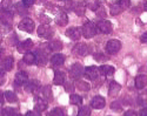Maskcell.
<instances>
[{
	"mask_svg": "<svg viewBox=\"0 0 147 116\" xmlns=\"http://www.w3.org/2000/svg\"><path fill=\"white\" fill-rule=\"evenodd\" d=\"M96 26L93 24L92 21H86L84 24V26H82V35L86 38V39H91V38H93L95 34H96Z\"/></svg>",
	"mask_w": 147,
	"mask_h": 116,
	"instance_id": "6da1fadb",
	"label": "cell"
},
{
	"mask_svg": "<svg viewBox=\"0 0 147 116\" xmlns=\"http://www.w3.org/2000/svg\"><path fill=\"white\" fill-rule=\"evenodd\" d=\"M38 35L40 38H44V39H50L53 35V28L47 24L40 25L38 28Z\"/></svg>",
	"mask_w": 147,
	"mask_h": 116,
	"instance_id": "7a4b0ae2",
	"label": "cell"
},
{
	"mask_svg": "<svg viewBox=\"0 0 147 116\" xmlns=\"http://www.w3.org/2000/svg\"><path fill=\"white\" fill-rule=\"evenodd\" d=\"M19 29L24 31V32H27V33H31L33 32L34 29V21L30 18H25V19H22L20 22H19V25H18Z\"/></svg>",
	"mask_w": 147,
	"mask_h": 116,
	"instance_id": "3957f363",
	"label": "cell"
},
{
	"mask_svg": "<svg viewBox=\"0 0 147 116\" xmlns=\"http://www.w3.org/2000/svg\"><path fill=\"white\" fill-rule=\"evenodd\" d=\"M100 69L96 68L95 66H90V67H86L85 68V76H86L88 80H96L100 75Z\"/></svg>",
	"mask_w": 147,
	"mask_h": 116,
	"instance_id": "277c9868",
	"label": "cell"
},
{
	"mask_svg": "<svg viewBox=\"0 0 147 116\" xmlns=\"http://www.w3.org/2000/svg\"><path fill=\"white\" fill-rule=\"evenodd\" d=\"M121 48V42L119 40H109L106 45V51L108 54H117Z\"/></svg>",
	"mask_w": 147,
	"mask_h": 116,
	"instance_id": "5b68a950",
	"label": "cell"
},
{
	"mask_svg": "<svg viewBox=\"0 0 147 116\" xmlns=\"http://www.w3.org/2000/svg\"><path fill=\"white\" fill-rule=\"evenodd\" d=\"M85 74V68L80 63H74L69 69V75L72 79H79Z\"/></svg>",
	"mask_w": 147,
	"mask_h": 116,
	"instance_id": "8992f818",
	"label": "cell"
},
{
	"mask_svg": "<svg viewBox=\"0 0 147 116\" xmlns=\"http://www.w3.org/2000/svg\"><path fill=\"white\" fill-rule=\"evenodd\" d=\"M96 28L98 31L104 34H109L112 32V22L108 20H100L96 24Z\"/></svg>",
	"mask_w": 147,
	"mask_h": 116,
	"instance_id": "52a82bcc",
	"label": "cell"
},
{
	"mask_svg": "<svg viewBox=\"0 0 147 116\" xmlns=\"http://www.w3.org/2000/svg\"><path fill=\"white\" fill-rule=\"evenodd\" d=\"M66 35L73 41H78L82 35V31L78 27H69L66 31Z\"/></svg>",
	"mask_w": 147,
	"mask_h": 116,
	"instance_id": "ba28073f",
	"label": "cell"
},
{
	"mask_svg": "<svg viewBox=\"0 0 147 116\" xmlns=\"http://www.w3.org/2000/svg\"><path fill=\"white\" fill-rule=\"evenodd\" d=\"M25 89L28 93H32V94H36L40 89V83L38 82V80H28L27 83L25 85Z\"/></svg>",
	"mask_w": 147,
	"mask_h": 116,
	"instance_id": "9c48e42d",
	"label": "cell"
},
{
	"mask_svg": "<svg viewBox=\"0 0 147 116\" xmlns=\"http://www.w3.org/2000/svg\"><path fill=\"white\" fill-rule=\"evenodd\" d=\"M88 46L86 43L84 42H80L78 45L74 46V48H73V53H74L76 55H79V56H85L88 54Z\"/></svg>",
	"mask_w": 147,
	"mask_h": 116,
	"instance_id": "30bf717a",
	"label": "cell"
},
{
	"mask_svg": "<svg viewBox=\"0 0 147 116\" xmlns=\"http://www.w3.org/2000/svg\"><path fill=\"white\" fill-rule=\"evenodd\" d=\"M28 80H30V79H28L27 73H25V72L21 71V72H18V73L16 74L14 82H16L17 86H25V85L27 83Z\"/></svg>",
	"mask_w": 147,
	"mask_h": 116,
	"instance_id": "8fae6325",
	"label": "cell"
},
{
	"mask_svg": "<svg viewBox=\"0 0 147 116\" xmlns=\"http://www.w3.org/2000/svg\"><path fill=\"white\" fill-rule=\"evenodd\" d=\"M47 61H48V57H47L46 52H44L42 49H39L35 53V63L38 66H45Z\"/></svg>",
	"mask_w": 147,
	"mask_h": 116,
	"instance_id": "7c38bea8",
	"label": "cell"
},
{
	"mask_svg": "<svg viewBox=\"0 0 147 116\" xmlns=\"http://www.w3.org/2000/svg\"><path fill=\"white\" fill-rule=\"evenodd\" d=\"M32 47H33V41H32L31 39H27V40H25V41H21V42H19V45L17 46L18 52H19V53H25V54H26V52H28Z\"/></svg>",
	"mask_w": 147,
	"mask_h": 116,
	"instance_id": "4fadbf2b",
	"label": "cell"
},
{
	"mask_svg": "<svg viewBox=\"0 0 147 116\" xmlns=\"http://www.w3.org/2000/svg\"><path fill=\"white\" fill-rule=\"evenodd\" d=\"M105 104H106L105 99H104L102 96H100V95L94 96L93 100H92V102H91V106H92L94 109H102V108L105 107Z\"/></svg>",
	"mask_w": 147,
	"mask_h": 116,
	"instance_id": "5bb4252c",
	"label": "cell"
},
{
	"mask_svg": "<svg viewBox=\"0 0 147 116\" xmlns=\"http://www.w3.org/2000/svg\"><path fill=\"white\" fill-rule=\"evenodd\" d=\"M65 81H66V75L64 72H61V71H55L54 72V79H53V82L55 86H61V85H64L65 83Z\"/></svg>",
	"mask_w": 147,
	"mask_h": 116,
	"instance_id": "9a60e30c",
	"label": "cell"
},
{
	"mask_svg": "<svg viewBox=\"0 0 147 116\" xmlns=\"http://www.w3.org/2000/svg\"><path fill=\"white\" fill-rule=\"evenodd\" d=\"M12 21H13V15L11 12L7 11H1V24L5 26H11Z\"/></svg>",
	"mask_w": 147,
	"mask_h": 116,
	"instance_id": "2e32d148",
	"label": "cell"
},
{
	"mask_svg": "<svg viewBox=\"0 0 147 116\" xmlns=\"http://www.w3.org/2000/svg\"><path fill=\"white\" fill-rule=\"evenodd\" d=\"M46 108H47V101H45L44 99L36 97L35 102H34V110L41 113V111L46 110Z\"/></svg>",
	"mask_w": 147,
	"mask_h": 116,
	"instance_id": "e0dca14e",
	"label": "cell"
},
{
	"mask_svg": "<svg viewBox=\"0 0 147 116\" xmlns=\"http://www.w3.org/2000/svg\"><path fill=\"white\" fill-rule=\"evenodd\" d=\"M65 62V56L63 54H54L52 57H51V63L54 66V67H59V66H63Z\"/></svg>",
	"mask_w": 147,
	"mask_h": 116,
	"instance_id": "ac0fdd59",
	"label": "cell"
},
{
	"mask_svg": "<svg viewBox=\"0 0 147 116\" xmlns=\"http://www.w3.org/2000/svg\"><path fill=\"white\" fill-rule=\"evenodd\" d=\"M120 89H121V86L115 82V81H113V82H111V85H109V91H108V95L111 97H115L118 96V94L120 93Z\"/></svg>",
	"mask_w": 147,
	"mask_h": 116,
	"instance_id": "d6986e66",
	"label": "cell"
},
{
	"mask_svg": "<svg viewBox=\"0 0 147 116\" xmlns=\"http://www.w3.org/2000/svg\"><path fill=\"white\" fill-rule=\"evenodd\" d=\"M147 86V75H138L136 77V87L138 89H144Z\"/></svg>",
	"mask_w": 147,
	"mask_h": 116,
	"instance_id": "ffe728a7",
	"label": "cell"
},
{
	"mask_svg": "<svg viewBox=\"0 0 147 116\" xmlns=\"http://www.w3.org/2000/svg\"><path fill=\"white\" fill-rule=\"evenodd\" d=\"M85 9H86V5H85L82 1H77L74 3V7H73V11L76 12V14H78L79 17H82L85 14Z\"/></svg>",
	"mask_w": 147,
	"mask_h": 116,
	"instance_id": "44dd1931",
	"label": "cell"
},
{
	"mask_svg": "<svg viewBox=\"0 0 147 116\" xmlns=\"http://www.w3.org/2000/svg\"><path fill=\"white\" fill-rule=\"evenodd\" d=\"M12 67H13V57L12 56H6L5 59L1 61V69L8 72V71L12 69Z\"/></svg>",
	"mask_w": 147,
	"mask_h": 116,
	"instance_id": "7402d4cb",
	"label": "cell"
},
{
	"mask_svg": "<svg viewBox=\"0 0 147 116\" xmlns=\"http://www.w3.org/2000/svg\"><path fill=\"white\" fill-rule=\"evenodd\" d=\"M55 21L59 26H65L68 22V17H67L66 12H59L57 18H55Z\"/></svg>",
	"mask_w": 147,
	"mask_h": 116,
	"instance_id": "603a6c76",
	"label": "cell"
},
{
	"mask_svg": "<svg viewBox=\"0 0 147 116\" xmlns=\"http://www.w3.org/2000/svg\"><path fill=\"white\" fill-rule=\"evenodd\" d=\"M99 69H100L101 75H104V76H111V75L114 74V71H115L114 67L108 66V65H102Z\"/></svg>",
	"mask_w": 147,
	"mask_h": 116,
	"instance_id": "cb8c5ba5",
	"label": "cell"
},
{
	"mask_svg": "<svg viewBox=\"0 0 147 116\" xmlns=\"http://www.w3.org/2000/svg\"><path fill=\"white\" fill-rule=\"evenodd\" d=\"M48 48H50L51 51H53V52H60L61 49H63V42H61L60 40H53V41H51L50 43H48Z\"/></svg>",
	"mask_w": 147,
	"mask_h": 116,
	"instance_id": "d4e9b609",
	"label": "cell"
},
{
	"mask_svg": "<svg viewBox=\"0 0 147 116\" xmlns=\"http://www.w3.org/2000/svg\"><path fill=\"white\" fill-rule=\"evenodd\" d=\"M76 88L81 90V91H88L91 86L90 83H87L86 81H82V80H77V82H76Z\"/></svg>",
	"mask_w": 147,
	"mask_h": 116,
	"instance_id": "484cf974",
	"label": "cell"
},
{
	"mask_svg": "<svg viewBox=\"0 0 147 116\" xmlns=\"http://www.w3.org/2000/svg\"><path fill=\"white\" fill-rule=\"evenodd\" d=\"M14 8H16V12L19 14V15H26L28 13V11H27V7L24 5L22 3H18L14 5Z\"/></svg>",
	"mask_w": 147,
	"mask_h": 116,
	"instance_id": "4316f807",
	"label": "cell"
},
{
	"mask_svg": "<svg viewBox=\"0 0 147 116\" xmlns=\"http://www.w3.org/2000/svg\"><path fill=\"white\" fill-rule=\"evenodd\" d=\"M122 11H124V9L121 8V6H120L119 3L112 4L111 7H109V13H111V15H118V14H120L122 12Z\"/></svg>",
	"mask_w": 147,
	"mask_h": 116,
	"instance_id": "83f0119b",
	"label": "cell"
},
{
	"mask_svg": "<svg viewBox=\"0 0 147 116\" xmlns=\"http://www.w3.org/2000/svg\"><path fill=\"white\" fill-rule=\"evenodd\" d=\"M85 5L91 11H98L99 9V0H85Z\"/></svg>",
	"mask_w": 147,
	"mask_h": 116,
	"instance_id": "f1b7e54d",
	"label": "cell"
},
{
	"mask_svg": "<svg viewBox=\"0 0 147 116\" xmlns=\"http://www.w3.org/2000/svg\"><path fill=\"white\" fill-rule=\"evenodd\" d=\"M22 61L25 62L26 65H33V63H35V54H33V53H26L25 55H24Z\"/></svg>",
	"mask_w": 147,
	"mask_h": 116,
	"instance_id": "f546056e",
	"label": "cell"
},
{
	"mask_svg": "<svg viewBox=\"0 0 147 116\" xmlns=\"http://www.w3.org/2000/svg\"><path fill=\"white\" fill-rule=\"evenodd\" d=\"M4 96H5V99H6L8 102H11V103H16V102L18 101V97H17V95H16V93H13V91H9V90L5 91Z\"/></svg>",
	"mask_w": 147,
	"mask_h": 116,
	"instance_id": "4dcf8cb0",
	"label": "cell"
},
{
	"mask_svg": "<svg viewBox=\"0 0 147 116\" xmlns=\"http://www.w3.org/2000/svg\"><path fill=\"white\" fill-rule=\"evenodd\" d=\"M42 95L46 99V101H51L52 100V88L51 86H45L44 89H42Z\"/></svg>",
	"mask_w": 147,
	"mask_h": 116,
	"instance_id": "1f68e13d",
	"label": "cell"
},
{
	"mask_svg": "<svg viewBox=\"0 0 147 116\" xmlns=\"http://www.w3.org/2000/svg\"><path fill=\"white\" fill-rule=\"evenodd\" d=\"M69 102H71V104H74V106H80L82 103V99H81V96H79L77 94H72L69 97Z\"/></svg>",
	"mask_w": 147,
	"mask_h": 116,
	"instance_id": "d6a6232c",
	"label": "cell"
},
{
	"mask_svg": "<svg viewBox=\"0 0 147 116\" xmlns=\"http://www.w3.org/2000/svg\"><path fill=\"white\" fill-rule=\"evenodd\" d=\"M13 4H12V0H1V11H7L11 12Z\"/></svg>",
	"mask_w": 147,
	"mask_h": 116,
	"instance_id": "836d02e7",
	"label": "cell"
},
{
	"mask_svg": "<svg viewBox=\"0 0 147 116\" xmlns=\"http://www.w3.org/2000/svg\"><path fill=\"white\" fill-rule=\"evenodd\" d=\"M90 115H91V108L88 106L80 108V110L78 113V116H90Z\"/></svg>",
	"mask_w": 147,
	"mask_h": 116,
	"instance_id": "e575fe53",
	"label": "cell"
},
{
	"mask_svg": "<svg viewBox=\"0 0 147 116\" xmlns=\"http://www.w3.org/2000/svg\"><path fill=\"white\" fill-rule=\"evenodd\" d=\"M50 116H66V114L61 108H54L50 111Z\"/></svg>",
	"mask_w": 147,
	"mask_h": 116,
	"instance_id": "d590c367",
	"label": "cell"
},
{
	"mask_svg": "<svg viewBox=\"0 0 147 116\" xmlns=\"http://www.w3.org/2000/svg\"><path fill=\"white\" fill-rule=\"evenodd\" d=\"M73 7H74V3L72 1V0H64V6L63 8L65 11H72Z\"/></svg>",
	"mask_w": 147,
	"mask_h": 116,
	"instance_id": "8d00e7d4",
	"label": "cell"
},
{
	"mask_svg": "<svg viewBox=\"0 0 147 116\" xmlns=\"http://www.w3.org/2000/svg\"><path fill=\"white\" fill-rule=\"evenodd\" d=\"M119 4L122 9H127L131 5V0H119Z\"/></svg>",
	"mask_w": 147,
	"mask_h": 116,
	"instance_id": "74e56055",
	"label": "cell"
},
{
	"mask_svg": "<svg viewBox=\"0 0 147 116\" xmlns=\"http://www.w3.org/2000/svg\"><path fill=\"white\" fill-rule=\"evenodd\" d=\"M111 108L115 111H121V103L119 101H115V102H112L111 104Z\"/></svg>",
	"mask_w": 147,
	"mask_h": 116,
	"instance_id": "f35d334b",
	"label": "cell"
},
{
	"mask_svg": "<svg viewBox=\"0 0 147 116\" xmlns=\"http://www.w3.org/2000/svg\"><path fill=\"white\" fill-rule=\"evenodd\" d=\"M94 59L96 60V61H105L106 59H107V57H106V55H104L102 53H98V54H95L94 55Z\"/></svg>",
	"mask_w": 147,
	"mask_h": 116,
	"instance_id": "ab89813d",
	"label": "cell"
},
{
	"mask_svg": "<svg viewBox=\"0 0 147 116\" xmlns=\"http://www.w3.org/2000/svg\"><path fill=\"white\" fill-rule=\"evenodd\" d=\"M65 90L68 93H71V91H73V90H74V86H73V83L71 82V81H69V82H67V83H65Z\"/></svg>",
	"mask_w": 147,
	"mask_h": 116,
	"instance_id": "60d3db41",
	"label": "cell"
},
{
	"mask_svg": "<svg viewBox=\"0 0 147 116\" xmlns=\"http://www.w3.org/2000/svg\"><path fill=\"white\" fill-rule=\"evenodd\" d=\"M34 1L35 0H22V4L25 5L26 7H30V6H32L34 4Z\"/></svg>",
	"mask_w": 147,
	"mask_h": 116,
	"instance_id": "b9f144b4",
	"label": "cell"
},
{
	"mask_svg": "<svg viewBox=\"0 0 147 116\" xmlns=\"http://www.w3.org/2000/svg\"><path fill=\"white\" fill-rule=\"evenodd\" d=\"M40 114H41V113L34 110V111H27V113H26V116H41Z\"/></svg>",
	"mask_w": 147,
	"mask_h": 116,
	"instance_id": "7bdbcfd3",
	"label": "cell"
},
{
	"mask_svg": "<svg viewBox=\"0 0 147 116\" xmlns=\"http://www.w3.org/2000/svg\"><path fill=\"white\" fill-rule=\"evenodd\" d=\"M139 116H147V107H144V108L139 111Z\"/></svg>",
	"mask_w": 147,
	"mask_h": 116,
	"instance_id": "ee69618b",
	"label": "cell"
},
{
	"mask_svg": "<svg viewBox=\"0 0 147 116\" xmlns=\"http://www.w3.org/2000/svg\"><path fill=\"white\" fill-rule=\"evenodd\" d=\"M141 42H144V43L147 45V32L142 34V37H141Z\"/></svg>",
	"mask_w": 147,
	"mask_h": 116,
	"instance_id": "f6af8a7d",
	"label": "cell"
},
{
	"mask_svg": "<svg viewBox=\"0 0 147 116\" xmlns=\"http://www.w3.org/2000/svg\"><path fill=\"white\" fill-rule=\"evenodd\" d=\"M96 12H98V13H99V14H98V15H99L100 18H104V17H105V12H104V8H100V9H98V11H96Z\"/></svg>",
	"mask_w": 147,
	"mask_h": 116,
	"instance_id": "bcb514c9",
	"label": "cell"
},
{
	"mask_svg": "<svg viewBox=\"0 0 147 116\" xmlns=\"http://www.w3.org/2000/svg\"><path fill=\"white\" fill-rule=\"evenodd\" d=\"M137 114L136 113H134L133 110H127L126 113H125V116H136Z\"/></svg>",
	"mask_w": 147,
	"mask_h": 116,
	"instance_id": "7dc6e473",
	"label": "cell"
},
{
	"mask_svg": "<svg viewBox=\"0 0 147 116\" xmlns=\"http://www.w3.org/2000/svg\"><path fill=\"white\" fill-rule=\"evenodd\" d=\"M1 80H0V85H3V83H5V75L3 74V72H1V77H0Z\"/></svg>",
	"mask_w": 147,
	"mask_h": 116,
	"instance_id": "c3c4849f",
	"label": "cell"
},
{
	"mask_svg": "<svg viewBox=\"0 0 147 116\" xmlns=\"http://www.w3.org/2000/svg\"><path fill=\"white\" fill-rule=\"evenodd\" d=\"M144 8H145V11H146V12H147V0H146V3L144 4Z\"/></svg>",
	"mask_w": 147,
	"mask_h": 116,
	"instance_id": "681fc988",
	"label": "cell"
},
{
	"mask_svg": "<svg viewBox=\"0 0 147 116\" xmlns=\"http://www.w3.org/2000/svg\"><path fill=\"white\" fill-rule=\"evenodd\" d=\"M41 1H45V0H41Z\"/></svg>",
	"mask_w": 147,
	"mask_h": 116,
	"instance_id": "f907efd6",
	"label": "cell"
},
{
	"mask_svg": "<svg viewBox=\"0 0 147 116\" xmlns=\"http://www.w3.org/2000/svg\"><path fill=\"white\" fill-rule=\"evenodd\" d=\"M59 1H60V0H59Z\"/></svg>",
	"mask_w": 147,
	"mask_h": 116,
	"instance_id": "816d5d0a",
	"label": "cell"
}]
</instances>
